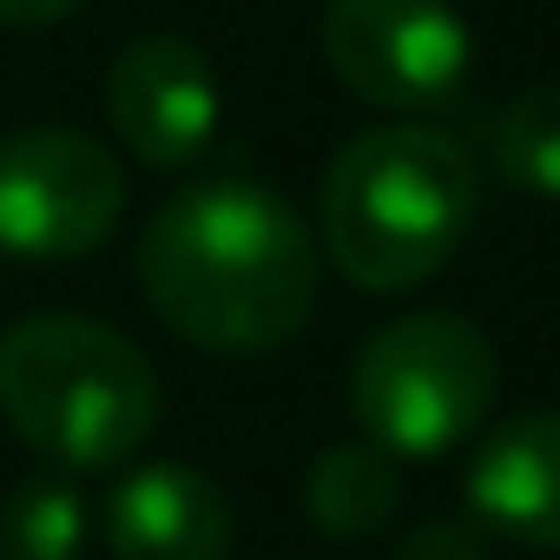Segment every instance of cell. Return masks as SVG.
Here are the masks:
<instances>
[{"label": "cell", "instance_id": "1", "mask_svg": "<svg viewBox=\"0 0 560 560\" xmlns=\"http://www.w3.org/2000/svg\"><path fill=\"white\" fill-rule=\"evenodd\" d=\"M139 284L185 343L257 357L311 324L317 237L277 191L211 178L159 205L139 244Z\"/></svg>", "mask_w": 560, "mask_h": 560}, {"label": "cell", "instance_id": "2", "mask_svg": "<svg viewBox=\"0 0 560 560\" xmlns=\"http://www.w3.org/2000/svg\"><path fill=\"white\" fill-rule=\"evenodd\" d=\"M475 165L429 126L357 132L324 172V250L357 291H416L475 224Z\"/></svg>", "mask_w": 560, "mask_h": 560}, {"label": "cell", "instance_id": "3", "mask_svg": "<svg viewBox=\"0 0 560 560\" xmlns=\"http://www.w3.org/2000/svg\"><path fill=\"white\" fill-rule=\"evenodd\" d=\"M0 416L60 468H119L159 429L145 350L93 317H21L0 337Z\"/></svg>", "mask_w": 560, "mask_h": 560}, {"label": "cell", "instance_id": "4", "mask_svg": "<svg viewBox=\"0 0 560 560\" xmlns=\"http://www.w3.org/2000/svg\"><path fill=\"white\" fill-rule=\"evenodd\" d=\"M501 370L475 324L416 311L383 324L350 370V416L389 462H435L462 448L494 409Z\"/></svg>", "mask_w": 560, "mask_h": 560}, {"label": "cell", "instance_id": "5", "mask_svg": "<svg viewBox=\"0 0 560 560\" xmlns=\"http://www.w3.org/2000/svg\"><path fill=\"white\" fill-rule=\"evenodd\" d=\"M119 159L73 126H27L0 139V250L14 257H86L119 224Z\"/></svg>", "mask_w": 560, "mask_h": 560}, {"label": "cell", "instance_id": "6", "mask_svg": "<svg viewBox=\"0 0 560 560\" xmlns=\"http://www.w3.org/2000/svg\"><path fill=\"white\" fill-rule=\"evenodd\" d=\"M324 60L357 100L422 113L468 80L475 47L448 0H330Z\"/></svg>", "mask_w": 560, "mask_h": 560}, {"label": "cell", "instance_id": "7", "mask_svg": "<svg viewBox=\"0 0 560 560\" xmlns=\"http://www.w3.org/2000/svg\"><path fill=\"white\" fill-rule=\"evenodd\" d=\"M218 67L185 40V34H139L113 73H106V119H113V139L172 172V165H191L211 132H218Z\"/></svg>", "mask_w": 560, "mask_h": 560}, {"label": "cell", "instance_id": "8", "mask_svg": "<svg viewBox=\"0 0 560 560\" xmlns=\"http://www.w3.org/2000/svg\"><path fill=\"white\" fill-rule=\"evenodd\" d=\"M468 514L521 547H560V409H527L488 429L462 475Z\"/></svg>", "mask_w": 560, "mask_h": 560}, {"label": "cell", "instance_id": "9", "mask_svg": "<svg viewBox=\"0 0 560 560\" xmlns=\"http://www.w3.org/2000/svg\"><path fill=\"white\" fill-rule=\"evenodd\" d=\"M231 534L237 521L224 488L185 462H145L106 501L113 560H224Z\"/></svg>", "mask_w": 560, "mask_h": 560}, {"label": "cell", "instance_id": "10", "mask_svg": "<svg viewBox=\"0 0 560 560\" xmlns=\"http://www.w3.org/2000/svg\"><path fill=\"white\" fill-rule=\"evenodd\" d=\"M402 501V481H396V462L370 442H337L311 462L304 475V508L324 534L337 540H363L376 534Z\"/></svg>", "mask_w": 560, "mask_h": 560}, {"label": "cell", "instance_id": "11", "mask_svg": "<svg viewBox=\"0 0 560 560\" xmlns=\"http://www.w3.org/2000/svg\"><path fill=\"white\" fill-rule=\"evenodd\" d=\"M494 165L514 191L560 205V80L514 93V106L494 126Z\"/></svg>", "mask_w": 560, "mask_h": 560}, {"label": "cell", "instance_id": "12", "mask_svg": "<svg viewBox=\"0 0 560 560\" xmlns=\"http://www.w3.org/2000/svg\"><path fill=\"white\" fill-rule=\"evenodd\" d=\"M86 553V501L67 481H27L0 508V560H80Z\"/></svg>", "mask_w": 560, "mask_h": 560}, {"label": "cell", "instance_id": "13", "mask_svg": "<svg viewBox=\"0 0 560 560\" xmlns=\"http://www.w3.org/2000/svg\"><path fill=\"white\" fill-rule=\"evenodd\" d=\"M389 560H488V547H481L475 527H462V521H422V527H409V534L396 540Z\"/></svg>", "mask_w": 560, "mask_h": 560}, {"label": "cell", "instance_id": "14", "mask_svg": "<svg viewBox=\"0 0 560 560\" xmlns=\"http://www.w3.org/2000/svg\"><path fill=\"white\" fill-rule=\"evenodd\" d=\"M80 0H0V27H54Z\"/></svg>", "mask_w": 560, "mask_h": 560}]
</instances>
